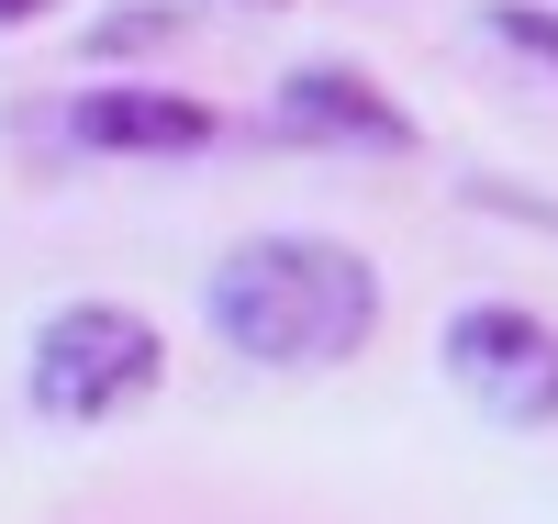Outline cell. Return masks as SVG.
Instances as JSON below:
<instances>
[{
	"label": "cell",
	"instance_id": "cell-1",
	"mask_svg": "<svg viewBox=\"0 0 558 524\" xmlns=\"http://www.w3.org/2000/svg\"><path fill=\"white\" fill-rule=\"evenodd\" d=\"M213 336L257 357V368H347L380 324V268L336 234H246L235 257L213 268Z\"/></svg>",
	"mask_w": 558,
	"mask_h": 524
},
{
	"label": "cell",
	"instance_id": "cell-2",
	"mask_svg": "<svg viewBox=\"0 0 558 524\" xmlns=\"http://www.w3.org/2000/svg\"><path fill=\"white\" fill-rule=\"evenodd\" d=\"M157 324L146 313H123V302H68V313H45V336H34V413H57V424H101L123 402H146L157 391Z\"/></svg>",
	"mask_w": 558,
	"mask_h": 524
},
{
	"label": "cell",
	"instance_id": "cell-3",
	"mask_svg": "<svg viewBox=\"0 0 558 524\" xmlns=\"http://www.w3.org/2000/svg\"><path fill=\"white\" fill-rule=\"evenodd\" d=\"M447 379L470 391L492 424H514V436H536V424H558V336L536 313H447Z\"/></svg>",
	"mask_w": 558,
	"mask_h": 524
},
{
	"label": "cell",
	"instance_id": "cell-4",
	"mask_svg": "<svg viewBox=\"0 0 558 524\" xmlns=\"http://www.w3.org/2000/svg\"><path fill=\"white\" fill-rule=\"evenodd\" d=\"M68 134L89 157H202L223 123L191 89H89V101H68Z\"/></svg>",
	"mask_w": 558,
	"mask_h": 524
},
{
	"label": "cell",
	"instance_id": "cell-5",
	"mask_svg": "<svg viewBox=\"0 0 558 524\" xmlns=\"http://www.w3.org/2000/svg\"><path fill=\"white\" fill-rule=\"evenodd\" d=\"M279 123L313 134V146H357V157H402L413 146V123L357 68H291V78H279Z\"/></svg>",
	"mask_w": 558,
	"mask_h": 524
},
{
	"label": "cell",
	"instance_id": "cell-6",
	"mask_svg": "<svg viewBox=\"0 0 558 524\" xmlns=\"http://www.w3.org/2000/svg\"><path fill=\"white\" fill-rule=\"evenodd\" d=\"M502 45H514V57H536V68H558V12H536V0H492L481 12Z\"/></svg>",
	"mask_w": 558,
	"mask_h": 524
},
{
	"label": "cell",
	"instance_id": "cell-7",
	"mask_svg": "<svg viewBox=\"0 0 558 524\" xmlns=\"http://www.w3.org/2000/svg\"><path fill=\"white\" fill-rule=\"evenodd\" d=\"M34 12H45V0H0V23H34Z\"/></svg>",
	"mask_w": 558,
	"mask_h": 524
}]
</instances>
